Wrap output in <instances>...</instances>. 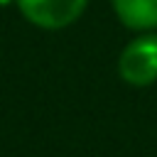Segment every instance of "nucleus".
<instances>
[{
	"label": "nucleus",
	"mask_w": 157,
	"mask_h": 157,
	"mask_svg": "<svg viewBox=\"0 0 157 157\" xmlns=\"http://www.w3.org/2000/svg\"><path fill=\"white\" fill-rule=\"evenodd\" d=\"M118 76L132 86L145 88L157 81V32H137L118 56Z\"/></svg>",
	"instance_id": "obj_1"
},
{
	"label": "nucleus",
	"mask_w": 157,
	"mask_h": 157,
	"mask_svg": "<svg viewBox=\"0 0 157 157\" xmlns=\"http://www.w3.org/2000/svg\"><path fill=\"white\" fill-rule=\"evenodd\" d=\"M15 5L37 29L56 32L74 25L88 7V0H15Z\"/></svg>",
	"instance_id": "obj_2"
},
{
	"label": "nucleus",
	"mask_w": 157,
	"mask_h": 157,
	"mask_svg": "<svg viewBox=\"0 0 157 157\" xmlns=\"http://www.w3.org/2000/svg\"><path fill=\"white\" fill-rule=\"evenodd\" d=\"M115 17L132 32L157 29V0H110Z\"/></svg>",
	"instance_id": "obj_3"
},
{
	"label": "nucleus",
	"mask_w": 157,
	"mask_h": 157,
	"mask_svg": "<svg viewBox=\"0 0 157 157\" xmlns=\"http://www.w3.org/2000/svg\"><path fill=\"white\" fill-rule=\"evenodd\" d=\"M10 2H15V0H0V7H5V5H10Z\"/></svg>",
	"instance_id": "obj_4"
}]
</instances>
